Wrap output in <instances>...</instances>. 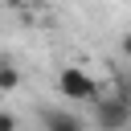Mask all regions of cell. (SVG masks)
<instances>
[{
  "mask_svg": "<svg viewBox=\"0 0 131 131\" xmlns=\"http://www.w3.org/2000/svg\"><path fill=\"white\" fill-rule=\"evenodd\" d=\"M57 94L70 98V102H94V98L102 94V86H98V78H90L82 66H61V70H57Z\"/></svg>",
  "mask_w": 131,
  "mask_h": 131,
  "instance_id": "obj_1",
  "label": "cell"
},
{
  "mask_svg": "<svg viewBox=\"0 0 131 131\" xmlns=\"http://www.w3.org/2000/svg\"><path fill=\"white\" fill-rule=\"evenodd\" d=\"M90 106H94V127H98V131H127V123H131V102H127L123 94H98Z\"/></svg>",
  "mask_w": 131,
  "mask_h": 131,
  "instance_id": "obj_2",
  "label": "cell"
},
{
  "mask_svg": "<svg viewBox=\"0 0 131 131\" xmlns=\"http://www.w3.org/2000/svg\"><path fill=\"white\" fill-rule=\"evenodd\" d=\"M41 123H45V131H86V123L78 115H70L66 106H49L41 115Z\"/></svg>",
  "mask_w": 131,
  "mask_h": 131,
  "instance_id": "obj_3",
  "label": "cell"
},
{
  "mask_svg": "<svg viewBox=\"0 0 131 131\" xmlns=\"http://www.w3.org/2000/svg\"><path fill=\"white\" fill-rule=\"evenodd\" d=\"M20 86V70L12 66V61H0V94H8V90H16Z\"/></svg>",
  "mask_w": 131,
  "mask_h": 131,
  "instance_id": "obj_4",
  "label": "cell"
},
{
  "mask_svg": "<svg viewBox=\"0 0 131 131\" xmlns=\"http://www.w3.org/2000/svg\"><path fill=\"white\" fill-rule=\"evenodd\" d=\"M0 131H20V123H16L12 111H0Z\"/></svg>",
  "mask_w": 131,
  "mask_h": 131,
  "instance_id": "obj_5",
  "label": "cell"
},
{
  "mask_svg": "<svg viewBox=\"0 0 131 131\" xmlns=\"http://www.w3.org/2000/svg\"><path fill=\"white\" fill-rule=\"evenodd\" d=\"M119 49H123V57H131V33H123V41H119Z\"/></svg>",
  "mask_w": 131,
  "mask_h": 131,
  "instance_id": "obj_6",
  "label": "cell"
},
{
  "mask_svg": "<svg viewBox=\"0 0 131 131\" xmlns=\"http://www.w3.org/2000/svg\"><path fill=\"white\" fill-rule=\"evenodd\" d=\"M0 4H4V8H12V12H16V8H25V4H29V0H0Z\"/></svg>",
  "mask_w": 131,
  "mask_h": 131,
  "instance_id": "obj_7",
  "label": "cell"
},
{
  "mask_svg": "<svg viewBox=\"0 0 131 131\" xmlns=\"http://www.w3.org/2000/svg\"><path fill=\"white\" fill-rule=\"evenodd\" d=\"M119 94H123V98L131 102V74H127V82H123V90H119Z\"/></svg>",
  "mask_w": 131,
  "mask_h": 131,
  "instance_id": "obj_8",
  "label": "cell"
},
{
  "mask_svg": "<svg viewBox=\"0 0 131 131\" xmlns=\"http://www.w3.org/2000/svg\"><path fill=\"white\" fill-rule=\"evenodd\" d=\"M127 131H131V123H127Z\"/></svg>",
  "mask_w": 131,
  "mask_h": 131,
  "instance_id": "obj_9",
  "label": "cell"
}]
</instances>
